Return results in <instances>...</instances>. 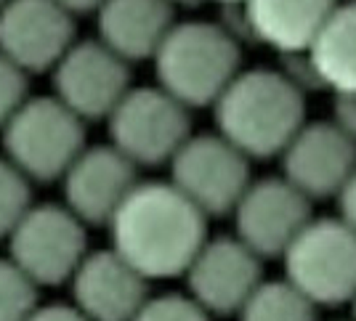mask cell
I'll list each match as a JSON object with an SVG mask.
<instances>
[{
    "label": "cell",
    "instance_id": "obj_1",
    "mask_svg": "<svg viewBox=\"0 0 356 321\" xmlns=\"http://www.w3.org/2000/svg\"><path fill=\"white\" fill-rule=\"evenodd\" d=\"M109 226L112 249L141 277H184L208 239V215L170 181H138Z\"/></svg>",
    "mask_w": 356,
    "mask_h": 321
},
{
    "label": "cell",
    "instance_id": "obj_2",
    "mask_svg": "<svg viewBox=\"0 0 356 321\" xmlns=\"http://www.w3.org/2000/svg\"><path fill=\"white\" fill-rule=\"evenodd\" d=\"M218 135L248 160L280 157L287 141L306 122L303 90L282 72H237L213 101Z\"/></svg>",
    "mask_w": 356,
    "mask_h": 321
},
{
    "label": "cell",
    "instance_id": "obj_3",
    "mask_svg": "<svg viewBox=\"0 0 356 321\" xmlns=\"http://www.w3.org/2000/svg\"><path fill=\"white\" fill-rule=\"evenodd\" d=\"M157 83L186 109L213 106L239 72V43L232 29L208 22L173 24L154 51Z\"/></svg>",
    "mask_w": 356,
    "mask_h": 321
},
{
    "label": "cell",
    "instance_id": "obj_4",
    "mask_svg": "<svg viewBox=\"0 0 356 321\" xmlns=\"http://www.w3.org/2000/svg\"><path fill=\"white\" fill-rule=\"evenodd\" d=\"M0 131L6 160L38 183L59 181L86 149V122L56 96L24 99Z\"/></svg>",
    "mask_w": 356,
    "mask_h": 321
},
{
    "label": "cell",
    "instance_id": "obj_5",
    "mask_svg": "<svg viewBox=\"0 0 356 321\" xmlns=\"http://www.w3.org/2000/svg\"><path fill=\"white\" fill-rule=\"evenodd\" d=\"M287 281L314 306L335 308L356 295V233L341 218H316L284 249Z\"/></svg>",
    "mask_w": 356,
    "mask_h": 321
},
{
    "label": "cell",
    "instance_id": "obj_6",
    "mask_svg": "<svg viewBox=\"0 0 356 321\" xmlns=\"http://www.w3.org/2000/svg\"><path fill=\"white\" fill-rule=\"evenodd\" d=\"M109 138L136 167H157L170 162L192 135L189 109L163 88H128V93L106 117Z\"/></svg>",
    "mask_w": 356,
    "mask_h": 321
},
{
    "label": "cell",
    "instance_id": "obj_7",
    "mask_svg": "<svg viewBox=\"0 0 356 321\" xmlns=\"http://www.w3.org/2000/svg\"><path fill=\"white\" fill-rule=\"evenodd\" d=\"M6 239L11 261L38 287L70 281L74 268L88 255L86 223L64 204H30Z\"/></svg>",
    "mask_w": 356,
    "mask_h": 321
},
{
    "label": "cell",
    "instance_id": "obj_8",
    "mask_svg": "<svg viewBox=\"0 0 356 321\" xmlns=\"http://www.w3.org/2000/svg\"><path fill=\"white\" fill-rule=\"evenodd\" d=\"M170 183L205 215H229L250 183V160L221 135H189L170 157Z\"/></svg>",
    "mask_w": 356,
    "mask_h": 321
},
{
    "label": "cell",
    "instance_id": "obj_9",
    "mask_svg": "<svg viewBox=\"0 0 356 321\" xmlns=\"http://www.w3.org/2000/svg\"><path fill=\"white\" fill-rule=\"evenodd\" d=\"M128 88V61L102 40L72 43L54 64V96L83 122L106 120Z\"/></svg>",
    "mask_w": 356,
    "mask_h": 321
},
{
    "label": "cell",
    "instance_id": "obj_10",
    "mask_svg": "<svg viewBox=\"0 0 356 321\" xmlns=\"http://www.w3.org/2000/svg\"><path fill=\"white\" fill-rule=\"evenodd\" d=\"M237 239L258 258H282L312 220V199L284 178L250 181L234 204Z\"/></svg>",
    "mask_w": 356,
    "mask_h": 321
},
{
    "label": "cell",
    "instance_id": "obj_11",
    "mask_svg": "<svg viewBox=\"0 0 356 321\" xmlns=\"http://www.w3.org/2000/svg\"><path fill=\"white\" fill-rule=\"evenodd\" d=\"M74 43V19L56 0H6L0 6V54L22 72H45Z\"/></svg>",
    "mask_w": 356,
    "mask_h": 321
},
{
    "label": "cell",
    "instance_id": "obj_12",
    "mask_svg": "<svg viewBox=\"0 0 356 321\" xmlns=\"http://www.w3.org/2000/svg\"><path fill=\"white\" fill-rule=\"evenodd\" d=\"M189 297L213 316H232L245 306L261 279V258L237 236L205 239L184 271Z\"/></svg>",
    "mask_w": 356,
    "mask_h": 321
},
{
    "label": "cell",
    "instance_id": "obj_13",
    "mask_svg": "<svg viewBox=\"0 0 356 321\" xmlns=\"http://www.w3.org/2000/svg\"><path fill=\"white\" fill-rule=\"evenodd\" d=\"M280 157L284 181L309 199L335 197L356 170V144L335 122H303Z\"/></svg>",
    "mask_w": 356,
    "mask_h": 321
},
{
    "label": "cell",
    "instance_id": "obj_14",
    "mask_svg": "<svg viewBox=\"0 0 356 321\" xmlns=\"http://www.w3.org/2000/svg\"><path fill=\"white\" fill-rule=\"evenodd\" d=\"M64 207L86 226H106L138 183L136 165L115 146H86L61 175Z\"/></svg>",
    "mask_w": 356,
    "mask_h": 321
},
{
    "label": "cell",
    "instance_id": "obj_15",
    "mask_svg": "<svg viewBox=\"0 0 356 321\" xmlns=\"http://www.w3.org/2000/svg\"><path fill=\"white\" fill-rule=\"evenodd\" d=\"M74 308L88 321H131L149 297L141 277L115 249L88 252L70 277Z\"/></svg>",
    "mask_w": 356,
    "mask_h": 321
},
{
    "label": "cell",
    "instance_id": "obj_16",
    "mask_svg": "<svg viewBox=\"0 0 356 321\" xmlns=\"http://www.w3.org/2000/svg\"><path fill=\"white\" fill-rule=\"evenodd\" d=\"M245 35L280 54H303L338 0H242Z\"/></svg>",
    "mask_w": 356,
    "mask_h": 321
},
{
    "label": "cell",
    "instance_id": "obj_17",
    "mask_svg": "<svg viewBox=\"0 0 356 321\" xmlns=\"http://www.w3.org/2000/svg\"><path fill=\"white\" fill-rule=\"evenodd\" d=\"M173 24L168 0H104L96 8L99 40L128 64L154 56Z\"/></svg>",
    "mask_w": 356,
    "mask_h": 321
},
{
    "label": "cell",
    "instance_id": "obj_18",
    "mask_svg": "<svg viewBox=\"0 0 356 321\" xmlns=\"http://www.w3.org/2000/svg\"><path fill=\"white\" fill-rule=\"evenodd\" d=\"M319 88L335 96L356 93V0L338 3L303 51Z\"/></svg>",
    "mask_w": 356,
    "mask_h": 321
},
{
    "label": "cell",
    "instance_id": "obj_19",
    "mask_svg": "<svg viewBox=\"0 0 356 321\" xmlns=\"http://www.w3.org/2000/svg\"><path fill=\"white\" fill-rule=\"evenodd\" d=\"M237 313L239 321H316V306L287 279L261 281Z\"/></svg>",
    "mask_w": 356,
    "mask_h": 321
},
{
    "label": "cell",
    "instance_id": "obj_20",
    "mask_svg": "<svg viewBox=\"0 0 356 321\" xmlns=\"http://www.w3.org/2000/svg\"><path fill=\"white\" fill-rule=\"evenodd\" d=\"M38 306V284L11 258H0V321H27Z\"/></svg>",
    "mask_w": 356,
    "mask_h": 321
},
{
    "label": "cell",
    "instance_id": "obj_21",
    "mask_svg": "<svg viewBox=\"0 0 356 321\" xmlns=\"http://www.w3.org/2000/svg\"><path fill=\"white\" fill-rule=\"evenodd\" d=\"M30 178L6 157H0V239H6L11 233L19 218L30 210Z\"/></svg>",
    "mask_w": 356,
    "mask_h": 321
},
{
    "label": "cell",
    "instance_id": "obj_22",
    "mask_svg": "<svg viewBox=\"0 0 356 321\" xmlns=\"http://www.w3.org/2000/svg\"><path fill=\"white\" fill-rule=\"evenodd\" d=\"M131 321H210V313L184 295L147 297Z\"/></svg>",
    "mask_w": 356,
    "mask_h": 321
},
{
    "label": "cell",
    "instance_id": "obj_23",
    "mask_svg": "<svg viewBox=\"0 0 356 321\" xmlns=\"http://www.w3.org/2000/svg\"><path fill=\"white\" fill-rule=\"evenodd\" d=\"M27 99V72L0 54V128Z\"/></svg>",
    "mask_w": 356,
    "mask_h": 321
},
{
    "label": "cell",
    "instance_id": "obj_24",
    "mask_svg": "<svg viewBox=\"0 0 356 321\" xmlns=\"http://www.w3.org/2000/svg\"><path fill=\"white\" fill-rule=\"evenodd\" d=\"M332 122L356 144V93L335 96V104H332Z\"/></svg>",
    "mask_w": 356,
    "mask_h": 321
},
{
    "label": "cell",
    "instance_id": "obj_25",
    "mask_svg": "<svg viewBox=\"0 0 356 321\" xmlns=\"http://www.w3.org/2000/svg\"><path fill=\"white\" fill-rule=\"evenodd\" d=\"M27 321H88L74 306L51 303V306H35Z\"/></svg>",
    "mask_w": 356,
    "mask_h": 321
},
{
    "label": "cell",
    "instance_id": "obj_26",
    "mask_svg": "<svg viewBox=\"0 0 356 321\" xmlns=\"http://www.w3.org/2000/svg\"><path fill=\"white\" fill-rule=\"evenodd\" d=\"M338 197V210H341V220L356 233V170L351 173V178L341 186Z\"/></svg>",
    "mask_w": 356,
    "mask_h": 321
},
{
    "label": "cell",
    "instance_id": "obj_27",
    "mask_svg": "<svg viewBox=\"0 0 356 321\" xmlns=\"http://www.w3.org/2000/svg\"><path fill=\"white\" fill-rule=\"evenodd\" d=\"M56 3L74 16V14H90V11H96L104 0H56Z\"/></svg>",
    "mask_w": 356,
    "mask_h": 321
},
{
    "label": "cell",
    "instance_id": "obj_28",
    "mask_svg": "<svg viewBox=\"0 0 356 321\" xmlns=\"http://www.w3.org/2000/svg\"><path fill=\"white\" fill-rule=\"evenodd\" d=\"M168 3L176 8V6H197V3H202V0H168Z\"/></svg>",
    "mask_w": 356,
    "mask_h": 321
},
{
    "label": "cell",
    "instance_id": "obj_29",
    "mask_svg": "<svg viewBox=\"0 0 356 321\" xmlns=\"http://www.w3.org/2000/svg\"><path fill=\"white\" fill-rule=\"evenodd\" d=\"M216 3H223V6H239L242 0H216Z\"/></svg>",
    "mask_w": 356,
    "mask_h": 321
},
{
    "label": "cell",
    "instance_id": "obj_30",
    "mask_svg": "<svg viewBox=\"0 0 356 321\" xmlns=\"http://www.w3.org/2000/svg\"><path fill=\"white\" fill-rule=\"evenodd\" d=\"M351 303H354V321H356V295H354V300H351Z\"/></svg>",
    "mask_w": 356,
    "mask_h": 321
},
{
    "label": "cell",
    "instance_id": "obj_31",
    "mask_svg": "<svg viewBox=\"0 0 356 321\" xmlns=\"http://www.w3.org/2000/svg\"><path fill=\"white\" fill-rule=\"evenodd\" d=\"M3 3H6V0H0V6H3Z\"/></svg>",
    "mask_w": 356,
    "mask_h": 321
}]
</instances>
